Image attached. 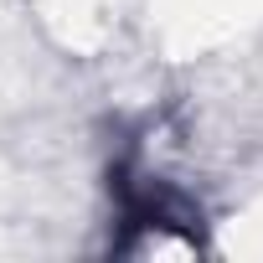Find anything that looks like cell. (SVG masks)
<instances>
[{"instance_id": "6da1fadb", "label": "cell", "mask_w": 263, "mask_h": 263, "mask_svg": "<svg viewBox=\"0 0 263 263\" xmlns=\"http://www.w3.org/2000/svg\"><path fill=\"white\" fill-rule=\"evenodd\" d=\"M108 191H114V206H119V253H135L145 232H181L186 242H201V212L196 201H186L171 181L140 171L135 155H124L108 165Z\"/></svg>"}]
</instances>
